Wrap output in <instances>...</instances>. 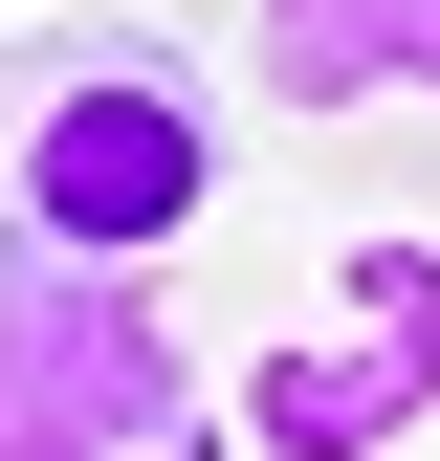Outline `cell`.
<instances>
[{
    "label": "cell",
    "mask_w": 440,
    "mask_h": 461,
    "mask_svg": "<svg viewBox=\"0 0 440 461\" xmlns=\"http://www.w3.org/2000/svg\"><path fill=\"white\" fill-rule=\"evenodd\" d=\"M220 220V67L154 0L0 23V264H110L154 285Z\"/></svg>",
    "instance_id": "1"
},
{
    "label": "cell",
    "mask_w": 440,
    "mask_h": 461,
    "mask_svg": "<svg viewBox=\"0 0 440 461\" xmlns=\"http://www.w3.org/2000/svg\"><path fill=\"white\" fill-rule=\"evenodd\" d=\"M418 418H440V242L374 220V242L243 352V461H397Z\"/></svg>",
    "instance_id": "3"
},
{
    "label": "cell",
    "mask_w": 440,
    "mask_h": 461,
    "mask_svg": "<svg viewBox=\"0 0 440 461\" xmlns=\"http://www.w3.org/2000/svg\"><path fill=\"white\" fill-rule=\"evenodd\" d=\"M154 23H177V0H154Z\"/></svg>",
    "instance_id": "5"
},
{
    "label": "cell",
    "mask_w": 440,
    "mask_h": 461,
    "mask_svg": "<svg viewBox=\"0 0 440 461\" xmlns=\"http://www.w3.org/2000/svg\"><path fill=\"white\" fill-rule=\"evenodd\" d=\"M243 88L353 132V110H440V0H243Z\"/></svg>",
    "instance_id": "4"
},
{
    "label": "cell",
    "mask_w": 440,
    "mask_h": 461,
    "mask_svg": "<svg viewBox=\"0 0 440 461\" xmlns=\"http://www.w3.org/2000/svg\"><path fill=\"white\" fill-rule=\"evenodd\" d=\"M0 461H243L198 330L110 264H0Z\"/></svg>",
    "instance_id": "2"
}]
</instances>
